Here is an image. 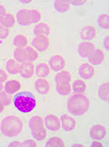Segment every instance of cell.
Here are the masks:
<instances>
[{
    "label": "cell",
    "mask_w": 109,
    "mask_h": 147,
    "mask_svg": "<svg viewBox=\"0 0 109 147\" xmlns=\"http://www.w3.org/2000/svg\"><path fill=\"white\" fill-rule=\"evenodd\" d=\"M89 99L83 94H74L67 100V109L74 116H82L88 110Z\"/></svg>",
    "instance_id": "6da1fadb"
},
{
    "label": "cell",
    "mask_w": 109,
    "mask_h": 147,
    "mask_svg": "<svg viewBox=\"0 0 109 147\" xmlns=\"http://www.w3.org/2000/svg\"><path fill=\"white\" fill-rule=\"evenodd\" d=\"M13 104L19 112L28 114L32 112L36 107V98L31 92H19L14 97Z\"/></svg>",
    "instance_id": "7a4b0ae2"
},
{
    "label": "cell",
    "mask_w": 109,
    "mask_h": 147,
    "mask_svg": "<svg viewBox=\"0 0 109 147\" xmlns=\"http://www.w3.org/2000/svg\"><path fill=\"white\" fill-rule=\"evenodd\" d=\"M23 128L22 121L17 116L9 115L2 119L0 123V129L3 135L8 138L18 136Z\"/></svg>",
    "instance_id": "3957f363"
},
{
    "label": "cell",
    "mask_w": 109,
    "mask_h": 147,
    "mask_svg": "<svg viewBox=\"0 0 109 147\" xmlns=\"http://www.w3.org/2000/svg\"><path fill=\"white\" fill-rule=\"evenodd\" d=\"M41 18V14L37 9H22L16 14V20L21 26H28L38 22Z\"/></svg>",
    "instance_id": "277c9868"
},
{
    "label": "cell",
    "mask_w": 109,
    "mask_h": 147,
    "mask_svg": "<svg viewBox=\"0 0 109 147\" xmlns=\"http://www.w3.org/2000/svg\"><path fill=\"white\" fill-rule=\"evenodd\" d=\"M29 126L31 130V134L34 139L42 141L47 135V131L45 129L44 119L41 116H33L29 119Z\"/></svg>",
    "instance_id": "5b68a950"
},
{
    "label": "cell",
    "mask_w": 109,
    "mask_h": 147,
    "mask_svg": "<svg viewBox=\"0 0 109 147\" xmlns=\"http://www.w3.org/2000/svg\"><path fill=\"white\" fill-rule=\"evenodd\" d=\"M49 66L50 70L55 72L62 71L66 66V60L60 55H55L52 56L49 60Z\"/></svg>",
    "instance_id": "8992f818"
},
{
    "label": "cell",
    "mask_w": 109,
    "mask_h": 147,
    "mask_svg": "<svg viewBox=\"0 0 109 147\" xmlns=\"http://www.w3.org/2000/svg\"><path fill=\"white\" fill-rule=\"evenodd\" d=\"M96 50L95 46L91 42H82L78 46L77 51L81 58L83 59H88V57L92 54V52Z\"/></svg>",
    "instance_id": "52a82bcc"
},
{
    "label": "cell",
    "mask_w": 109,
    "mask_h": 147,
    "mask_svg": "<svg viewBox=\"0 0 109 147\" xmlns=\"http://www.w3.org/2000/svg\"><path fill=\"white\" fill-rule=\"evenodd\" d=\"M44 124L51 131H58L61 128V120L54 114H48L44 119Z\"/></svg>",
    "instance_id": "ba28073f"
},
{
    "label": "cell",
    "mask_w": 109,
    "mask_h": 147,
    "mask_svg": "<svg viewBox=\"0 0 109 147\" xmlns=\"http://www.w3.org/2000/svg\"><path fill=\"white\" fill-rule=\"evenodd\" d=\"M107 134V129H106L104 125L101 124H96L92 126L89 130V135L91 137L92 139L95 141H100L104 138Z\"/></svg>",
    "instance_id": "9c48e42d"
},
{
    "label": "cell",
    "mask_w": 109,
    "mask_h": 147,
    "mask_svg": "<svg viewBox=\"0 0 109 147\" xmlns=\"http://www.w3.org/2000/svg\"><path fill=\"white\" fill-rule=\"evenodd\" d=\"M32 46L37 51H45L49 46V38L47 36H35L32 40Z\"/></svg>",
    "instance_id": "30bf717a"
},
{
    "label": "cell",
    "mask_w": 109,
    "mask_h": 147,
    "mask_svg": "<svg viewBox=\"0 0 109 147\" xmlns=\"http://www.w3.org/2000/svg\"><path fill=\"white\" fill-rule=\"evenodd\" d=\"M60 120H61V126L66 132L73 131L76 128V120L73 117L69 116V114H62L60 118Z\"/></svg>",
    "instance_id": "8fae6325"
},
{
    "label": "cell",
    "mask_w": 109,
    "mask_h": 147,
    "mask_svg": "<svg viewBox=\"0 0 109 147\" xmlns=\"http://www.w3.org/2000/svg\"><path fill=\"white\" fill-rule=\"evenodd\" d=\"M35 72V66L32 62L25 61L21 64L20 74L24 78H30L33 76Z\"/></svg>",
    "instance_id": "7c38bea8"
},
{
    "label": "cell",
    "mask_w": 109,
    "mask_h": 147,
    "mask_svg": "<svg viewBox=\"0 0 109 147\" xmlns=\"http://www.w3.org/2000/svg\"><path fill=\"white\" fill-rule=\"evenodd\" d=\"M95 68L89 63H83L79 67V74L83 79L88 80L94 76Z\"/></svg>",
    "instance_id": "4fadbf2b"
},
{
    "label": "cell",
    "mask_w": 109,
    "mask_h": 147,
    "mask_svg": "<svg viewBox=\"0 0 109 147\" xmlns=\"http://www.w3.org/2000/svg\"><path fill=\"white\" fill-rule=\"evenodd\" d=\"M34 88L38 92V94L41 95H45L50 90V85L46 79L40 78H37L34 82Z\"/></svg>",
    "instance_id": "5bb4252c"
},
{
    "label": "cell",
    "mask_w": 109,
    "mask_h": 147,
    "mask_svg": "<svg viewBox=\"0 0 109 147\" xmlns=\"http://www.w3.org/2000/svg\"><path fill=\"white\" fill-rule=\"evenodd\" d=\"M104 58L105 55L104 51H102L101 49H96L92 52V54L88 57L89 64H91L92 66H99L104 62Z\"/></svg>",
    "instance_id": "9a60e30c"
},
{
    "label": "cell",
    "mask_w": 109,
    "mask_h": 147,
    "mask_svg": "<svg viewBox=\"0 0 109 147\" xmlns=\"http://www.w3.org/2000/svg\"><path fill=\"white\" fill-rule=\"evenodd\" d=\"M80 38L84 41L90 42L96 35V30L94 26H85L80 30Z\"/></svg>",
    "instance_id": "2e32d148"
},
{
    "label": "cell",
    "mask_w": 109,
    "mask_h": 147,
    "mask_svg": "<svg viewBox=\"0 0 109 147\" xmlns=\"http://www.w3.org/2000/svg\"><path fill=\"white\" fill-rule=\"evenodd\" d=\"M33 33L36 36H47L50 33V27L45 22H39L33 27Z\"/></svg>",
    "instance_id": "e0dca14e"
},
{
    "label": "cell",
    "mask_w": 109,
    "mask_h": 147,
    "mask_svg": "<svg viewBox=\"0 0 109 147\" xmlns=\"http://www.w3.org/2000/svg\"><path fill=\"white\" fill-rule=\"evenodd\" d=\"M72 80V75L68 70H62L55 76V82L56 84H62V83H70Z\"/></svg>",
    "instance_id": "ac0fdd59"
},
{
    "label": "cell",
    "mask_w": 109,
    "mask_h": 147,
    "mask_svg": "<svg viewBox=\"0 0 109 147\" xmlns=\"http://www.w3.org/2000/svg\"><path fill=\"white\" fill-rule=\"evenodd\" d=\"M20 89H21V83L17 80H8L6 82L4 86L5 91L10 94L17 93L19 91Z\"/></svg>",
    "instance_id": "d6986e66"
},
{
    "label": "cell",
    "mask_w": 109,
    "mask_h": 147,
    "mask_svg": "<svg viewBox=\"0 0 109 147\" xmlns=\"http://www.w3.org/2000/svg\"><path fill=\"white\" fill-rule=\"evenodd\" d=\"M50 68H49L48 64L45 63H40L35 66V72L34 73L36 74V75L38 78H45L50 74Z\"/></svg>",
    "instance_id": "ffe728a7"
},
{
    "label": "cell",
    "mask_w": 109,
    "mask_h": 147,
    "mask_svg": "<svg viewBox=\"0 0 109 147\" xmlns=\"http://www.w3.org/2000/svg\"><path fill=\"white\" fill-rule=\"evenodd\" d=\"M6 69L9 74H17L20 73L21 70V64L18 63L15 59H11L8 60L6 63Z\"/></svg>",
    "instance_id": "44dd1931"
},
{
    "label": "cell",
    "mask_w": 109,
    "mask_h": 147,
    "mask_svg": "<svg viewBox=\"0 0 109 147\" xmlns=\"http://www.w3.org/2000/svg\"><path fill=\"white\" fill-rule=\"evenodd\" d=\"M15 18L11 13H6L0 18V24L7 28L13 27L15 24Z\"/></svg>",
    "instance_id": "7402d4cb"
},
{
    "label": "cell",
    "mask_w": 109,
    "mask_h": 147,
    "mask_svg": "<svg viewBox=\"0 0 109 147\" xmlns=\"http://www.w3.org/2000/svg\"><path fill=\"white\" fill-rule=\"evenodd\" d=\"M54 9L58 12L65 13L70 10V3L69 1L66 0H56L53 2Z\"/></svg>",
    "instance_id": "603a6c76"
},
{
    "label": "cell",
    "mask_w": 109,
    "mask_h": 147,
    "mask_svg": "<svg viewBox=\"0 0 109 147\" xmlns=\"http://www.w3.org/2000/svg\"><path fill=\"white\" fill-rule=\"evenodd\" d=\"M108 93H109V83L105 82L102 83L98 89V96L99 98L104 102L108 101Z\"/></svg>",
    "instance_id": "cb8c5ba5"
},
{
    "label": "cell",
    "mask_w": 109,
    "mask_h": 147,
    "mask_svg": "<svg viewBox=\"0 0 109 147\" xmlns=\"http://www.w3.org/2000/svg\"><path fill=\"white\" fill-rule=\"evenodd\" d=\"M27 43H28V39L22 34H18L17 35H15V38H13V45L16 48L25 47Z\"/></svg>",
    "instance_id": "d4e9b609"
},
{
    "label": "cell",
    "mask_w": 109,
    "mask_h": 147,
    "mask_svg": "<svg viewBox=\"0 0 109 147\" xmlns=\"http://www.w3.org/2000/svg\"><path fill=\"white\" fill-rule=\"evenodd\" d=\"M73 90L76 94H83L85 92L87 89L86 83L81 79H76L73 82V86H72Z\"/></svg>",
    "instance_id": "484cf974"
},
{
    "label": "cell",
    "mask_w": 109,
    "mask_h": 147,
    "mask_svg": "<svg viewBox=\"0 0 109 147\" xmlns=\"http://www.w3.org/2000/svg\"><path fill=\"white\" fill-rule=\"evenodd\" d=\"M25 57H26V61L32 62L36 61L38 58V52L36 49H34L32 47H25Z\"/></svg>",
    "instance_id": "4316f807"
},
{
    "label": "cell",
    "mask_w": 109,
    "mask_h": 147,
    "mask_svg": "<svg viewBox=\"0 0 109 147\" xmlns=\"http://www.w3.org/2000/svg\"><path fill=\"white\" fill-rule=\"evenodd\" d=\"M56 90L59 94L63 96L69 95L72 91V86L70 83H62V84H57Z\"/></svg>",
    "instance_id": "83f0119b"
},
{
    "label": "cell",
    "mask_w": 109,
    "mask_h": 147,
    "mask_svg": "<svg viewBox=\"0 0 109 147\" xmlns=\"http://www.w3.org/2000/svg\"><path fill=\"white\" fill-rule=\"evenodd\" d=\"M14 58L19 63H22L26 61V57H25V47L24 48H16L14 51Z\"/></svg>",
    "instance_id": "f1b7e54d"
},
{
    "label": "cell",
    "mask_w": 109,
    "mask_h": 147,
    "mask_svg": "<svg viewBox=\"0 0 109 147\" xmlns=\"http://www.w3.org/2000/svg\"><path fill=\"white\" fill-rule=\"evenodd\" d=\"M45 146V147H64L66 145L62 138L58 137H53L48 140Z\"/></svg>",
    "instance_id": "f546056e"
},
{
    "label": "cell",
    "mask_w": 109,
    "mask_h": 147,
    "mask_svg": "<svg viewBox=\"0 0 109 147\" xmlns=\"http://www.w3.org/2000/svg\"><path fill=\"white\" fill-rule=\"evenodd\" d=\"M97 22L99 26L101 28L105 30L109 29V15L108 14H102L97 18Z\"/></svg>",
    "instance_id": "4dcf8cb0"
},
{
    "label": "cell",
    "mask_w": 109,
    "mask_h": 147,
    "mask_svg": "<svg viewBox=\"0 0 109 147\" xmlns=\"http://www.w3.org/2000/svg\"><path fill=\"white\" fill-rule=\"evenodd\" d=\"M11 94H8L6 91L0 92V103L4 106V107H7L10 106L12 102V98H11Z\"/></svg>",
    "instance_id": "1f68e13d"
},
{
    "label": "cell",
    "mask_w": 109,
    "mask_h": 147,
    "mask_svg": "<svg viewBox=\"0 0 109 147\" xmlns=\"http://www.w3.org/2000/svg\"><path fill=\"white\" fill-rule=\"evenodd\" d=\"M9 35V29L0 24V40L7 38Z\"/></svg>",
    "instance_id": "d6a6232c"
},
{
    "label": "cell",
    "mask_w": 109,
    "mask_h": 147,
    "mask_svg": "<svg viewBox=\"0 0 109 147\" xmlns=\"http://www.w3.org/2000/svg\"><path fill=\"white\" fill-rule=\"evenodd\" d=\"M20 146L22 147H36L37 146V144L36 142L33 141V140L29 139V140H26L25 142H21L20 143Z\"/></svg>",
    "instance_id": "836d02e7"
},
{
    "label": "cell",
    "mask_w": 109,
    "mask_h": 147,
    "mask_svg": "<svg viewBox=\"0 0 109 147\" xmlns=\"http://www.w3.org/2000/svg\"><path fill=\"white\" fill-rule=\"evenodd\" d=\"M7 79V74L6 71L2 69H0V82H4Z\"/></svg>",
    "instance_id": "e575fe53"
},
{
    "label": "cell",
    "mask_w": 109,
    "mask_h": 147,
    "mask_svg": "<svg viewBox=\"0 0 109 147\" xmlns=\"http://www.w3.org/2000/svg\"><path fill=\"white\" fill-rule=\"evenodd\" d=\"M87 3L86 0H80V1H76V0H73V1H70L69 3H72L75 6H82Z\"/></svg>",
    "instance_id": "d590c367"
},
{
    "label": "cell",
    "mask_w": 109,
    "mask_h": 147,
    "mask_svg": "<svg viewBox=\"0 0 109 147\" xmlns=\"http://www.w3.org/2000/svg\"><path fill=\"white\" fill-rule=\"evenodd\" d=\"M103 46H104V47L105 48V50L108 51L109 50V36L108 35L105 37V38H104V40Z\"/></svg>",
    "instance_id": "8d00e7d4"
},
{
    "label": "cell",
    "mask_w": 109,
    "mask_h": 147,
    "mask_svg": "<svg viewBox=\"0 0 109 147\" xmlns=\"http://www.w3.org/2000/svg\"><path fill=\"white\" fill-rule=\"evenodd\" d=\"M7 13V9L3 4L0 3V18Z\"/></svg>",
    "instance_id": "74e56055"
},
{
    "label": "cell",
    "mask_w": 109,
    "mask_h": 147,
    "mask_svg": "<svg viewBox=\"0 0 109 147\" xmlns=\"http://www.w3.org/2000/svg\"><path fill=\"white\" fill-rule=\"evenodd\" d=\"M20 142H18V141H15V142H11V143L9 144L8 145V146L9 147H15V146H17V147H19L20 146Z\"/></svg>",
    "instance_id": "f35d334b"
},
{
    "label": "cell",
    "mask_w": 109,
    "mask_h": 147,
    "mask_svg": "<svg viewBox=\"0 0 109 147\" xmlns=\"http://www.w3.org/2000/svg\"><path fill=\"white\" fill-rule=\"evenodd\" d=\"M102 146V144L99 143V142H94L92 145V146Z\"/></svg>",
    "instance_id": "ab89813d"
},
{
    "label": "cell",
    "mask_w": 109,
    "mask_h": 147,
    "mask_svg": "<svg viewBox=\"0 0 109 147\" xmlns=\"http://www.w3.org/2000/svg\"><path fill=\"white\" fill-rule=\"evenodd\" d=\"M4 107H4V106H3V105H2V104L0 103V114H1V113H2V112L3 111Z\"/></svg>",
    "instance_id": "60d3db41"
},
{
    "label": "cell",
    "mask_w": 109,
    "mask_h": 147,
    "mask_svg": "<svg viewBox=\"0 0 109 147\" xmlns=\"http://www.w3.org/2000/svg\"><path fill=\"white\" fill-rule=\"evenodd\" d=\"M3 82H0V92L3 90Z\"/></svg>",
    "instance_id": "b9f144b4"
},
{
    "label": "cell",
    "mask_w": 109,
    "mask_h": 147,
    "mask_svg": "<svg viewBox=\"0 0 109 147\" xmlns=\"http://www.w3.org/2000/svg\"><path fill=\"white\" fill-rule=\"evenodd\" d=\"M21 3H30L31 1H20Z\"/></svg>",
    "instance_id": "7bdbcfd3"
},
{
    "label": "cell",
    "mask_w": 109,
    "mask_h": 147,
    "mask_svg": "<svg viewBox=\"0 0 109 147\" xmlns=\"http://www.w3.org/2000/svg\"><path fill=\"white\" fill-rule=\"evenodd\" d=\"M82 146V145H80V144H76V145H73V146Z\"/></svg>",
    "instance_id": "ee69618b"
}]
</instances>
